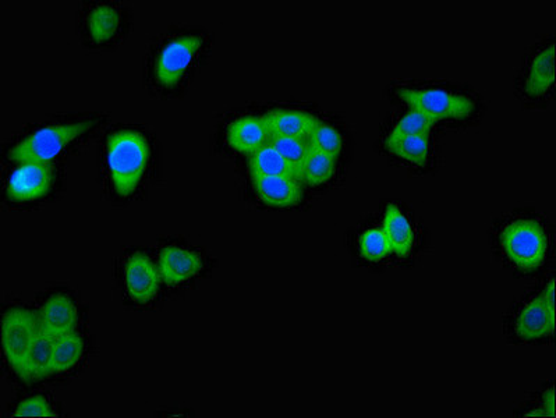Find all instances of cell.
Masks as SVG:
<instances>
[{"mask_svg": "<svg viewBox=\"0 0 556 418\" xmlns=\"http://www.w3.org/2000/svg\"><path fill=\"white\" fill-rule=\"evenodd\" d=\"M210 48V37L201 30H180L166 35L147 60V77L152 87L173 92L196 74Z\"/></svg>", "mask_w": 556, "mask_h": 418, "instance_id": "6da1fadb", "label": "cell"}, {"mask_svg": "<svg viewBox=\"0 0 556 418\" xmlns=\"http://www.w3.org/2000/svg\"><path fill=\"white\" fill-rule=\"evenodd\" d=\"M151 161V145L143 133L122 129L105 141V168L109 186L120 198L136 193Z\"/></svg>", "mask_w": 556, "mask_h": 418, "instance_id": "7a4b0ae2", "label": "cell"}, {"mask_svg": "<svg viewBox=\"0 0 556 418\" xmlns=\"http://www.w3.org/2000/svg\"><path fill=\"white\" fill-rule=\"evenodd\" d=\"M97 120L63 123L41 127L10 148L7 158L14 164H51L76 138L83 136L95 126Z\"/></svg>", "mask_w": 556, "mask_h": 418, "instance_id": "3957f363", "label": "cell"}, {"mask_svg": "<svg viewBox=\"0 0 556 418\" xmlns=\"http://www.w3.org/2000/svg\"><path fill=\"white\" fill-rule=\"evenodd\" d=\"M502 249L517 268L530 271L543 264L548 253V237L533 219H517L501 233Z\"/></svg>", "mask_w": 556, "mask_h": 418, "instance_id": "277c9868", "label": "cell"}, {"mask_svg": "<svg viewBox=\"0 0 556 418\" xmlns=\"http://www.w3.org/2000/svg\"><path fill=\"white\" fill-rule=\"evenodd\" d=\"M129 17L119 3H88L80 14V34L91 48H109L122 41Z\"/></svg>", "mask_w": 556, "mask_h": 418, "instance_id": "5b68a950", "label": "cell"}, {"mask_svg": "<svg viewBox=\"0 0 556 418\" xmlns=\"http://www.w3.org/2000/svg\"><path fill=\"white\" fill-rule=\"evenodd\" d=\"M40 331V318L26 308H10L3 317V354L17 374L23 368L28 352Z\"/></svg>", "mask_w": 556, "mask_h": 418, "instance_id": "8992f818", "label": "cell"}, {"mask_svg": "<svg viewBox=\"0 0 556 418\" xmlns=\"http://www.w3.org/2000/svg\"><path fill=\"white\" fill-rule=\"evenodd\" d=\"M399 98L412 111L423 113L434 123L445 119H465L474 109V104L469 98L437 88L400 90Z\"/></svg>", "mask_w": 556, "mask_h": 418, "instance_id": "52a82bcc", "label": "cell"}, {"mask_svg": "<svg viewBox=\"0 0 556 418\" xmlns=\"http://www.w3.org/2000/svg\"><path fill=\"white\" fill-rule=\"evenodd\" d=\"M52 164H20L6 180V197L12 203L26 204L48 196L55 184Z\"/></svg>", "mask_w": 556, "mask_h": 418, "instance_id": "ba28073f", "label": "cell"}, {"mask_svg": "<svg viewBox=\"0 0 556 418\" xmlns=\"http://www.w3.org/2000/svg\"><path fill=\"white\" fill-rule=\"evenodd\" d=\"M161 281V275L150 255L143 251H134L127 255L123 265V282L131 300L147 304L157 299Z\"/></svg>", "mask_w": 556, "mask_h": 418, "instance_id": "9c48e42d", "label": "cell"}, {"mask_svg": "<svg viewBox=\"0 0 556 418\" xmlns=\"http://www.w3.org/2000/svg\"><path fill=\"white\" fill-rule=\"evenodd\" d=\"M204 262L197 251L168 246L159 254L158 271L162 281L172 288L186 285L203 271Z\"/></svg>", "mask_w": 556, "mask_h": 418, "instance_id": "30bf717a", "label": "cell"}, {"mask_svg": "<svg viewBox=\"0 0 556 418\" xmlns=\"http://www.w3.org/2000/svg\"><path fill=\"white\" fill-rule=\"evenodd\" d=\"M77 321L79 313L76 304L66 294H53L42 306L40 329L48 338L56 340L74 332Z\"/></svg>", "mask_w": 556, "mask_h": 418, "instance_id": "8fae6325", "label": "cell"}, {"mask_svg": "<svg viewBox=\"0 0 556 418\" xmlns=\"http://www.w3.org/2000/svg\"><path fill=\"white\" fill-rule=\"evenodd\" d=\"M254 193L262 203L275 208H290L299 204L303 198L299 180L290 177H254Z\"/></svg>", "mask_w": 556, "mask_h": 418, "instance_id": "7c38bea8", "label": "cell"}, {"mask_svg": "<svg viewBox=\"0 0 556 418\" xmlns=\"http://www.w3.org/2000/svg\"><path fill=\"white\" fill-rule=\"evenodd\" d=\"M555 329V308L548 306L541 297L529 301L516 320V334L534 340L551 335Z\"/></svg>", "mask_w": 556, "mask_h": 418, "instance_id": "4fadbf2b", "label": "cell"}, {"mask_svg": "<svg viewBox=\"0 0 556 418\" xmlns=\"http://www.w3.org/2000/svg\"><path fill=\"white\" fill-rule=\"evenodd\" d=\"M271 140L265 126L264 119L240 118L233 122L228 129V144L239 154L253 155L267 145Z\"/></svg>", "mask_w": 556, "mask_h": 418, "instance_id": "5bb4252c", "label": "cell"}, {"mask_svg": "<svg viewBox=\"0 0 556 418\" xmlns=\"http://www.w3.org/2000/svg\"><path fill=\"white\" fill-rule=\"evenodd\" d=\"M262 119L271 138L292 137L306 140L320 123L315 116L296 111H275Z\"/></svg>", "mask_w": 556, "mask_h": 418, "instance_id": "9a60e30c", "label": "cell"}, {"mask_svg": "<svg viewBox=\"0 0 556 418\" xmlns=\"http://www.w3.org/2000/svg\"><path fill=\"white\" fill-rule=\"evenodd\" d=\"M555 81V45L552 44L537 53L531 60L524 91L531 98H541L550 92Z\"/></svg>", "mask_w": 556, "mask_h": 418, "instance_id": "2e32d148", "label": "cell"}, {"mask_svg": "<svg viewBox=\"0 0 556 418\" xmlns=\"http://www.w3.org/2000/svg\"><path fill=\"white\" fill-rule=\"evenodd\" d=\"M53 349H55V339L48 338L40 331L33 346H31L30 352H28L23 368L17 375L24 381L33 382L55 374Z\"/></svg>", "mask_w": 556, "mask_h": 418, "instance_id": "e0dca14e", "label": "cell"}, {"mask_svg": "<svg viewBox=\"0 0 556 418\" xmlns=\"http://www.w3.org/2000/svg\"><path fill=\"white\" fill-rule=\"evenodd\" d=\"M384 230L389 250L398 257H407L414 246V232L409 219L396 205L386 208Z\"/></svg>", "mask_w": 556, "mask_h": 418, "instance_id": "ac0fdd59", "label": "cell"}, {"mask_svg": "<svg viewBox=\"0 0 556 418\" xmlns=\"http://www.w3.org/2000/svg\"><path fill=\"white\" fill-rule=\"evenodd\" d=\"M250 173L253 179L254 177L282 176L300 180L295 168L269 143L256 154L251 155Z\"/></svg>", "mask_w": 556, "mask_h": 418, "instance_id": "d6986e66", "label": "cell"}, {"mask_svg": "<svg viewBox=\"0 0 556 418\" xmlns=\"http://www.w3.org/2000/svg\"><path fill=\"white\" fill-rule=\"evenodd\" d=\"M84 353H86V343L77 332H70L56 339L55 349H53L55 374L72 373L74 368L79 367Z\"/></svg>", "mask_w": 556, "mask_h": 418, "instance_id": "ffe728a7", "label": "cell"}, {"mask_svg": "<svg viewBox=\"0 0 556 418\" xmlns=\"http://www.w3.org/2000/svg\"><path fill=\"white\" fill-rule=\"evenodd\" d=\"M335 172L336 158L310 148V154H308L303 169H301L300 180L310 184V186L318 187L332 180Z\"/></svg>", "mask_w": 556, "mask_h": 418, "instance_id": "44dd1931", "label": "cell"}, {"mask_svg": "<svg viewBox=\"0 0 556 418\" xmlns=\"http://www.w3.org/2000/svg\"><path fill=\"white\" fill-rule=\"evenodd\" d=\"M388 151L395 157L405 159L417 166L427 165L430 155V141L428 137L393 138L386 143Z\"/></svg>", "mask_w": 556, "mask_h": 418, "instance_id": "7402d4cb", "label": "cell"}, {"mask_svg": "<svg viewBox=\"0 0 556 418\" xmlns=\"http://www.w3.org/2000/svg\"><path fill=\"white\" fill-rule=\"evenodd\" d=\"M269 144L295 168L300 179L301 169H303L304 162L310 154V145L306 144V141L300 140V138L292 137H272Z\"/></svg>", "mask_w": 556, "mask_h": 418, "instance_id": "603a6c76", "label": "cell"}, {"mask_svg": "<svg viewBox=\"0 0 556 418\" xmlns=\"http://www.w3.org/2000/svg\"><path fill=\"white\" fill-rule=\"evenodd\" d=\"M311 150L324 152L331 157H339L343 148V140L339 131L332 126L318 123L311 136L308 137Z\"/></svg>", "mask_w": 556, "mask_h": 418, "instance_id": "cb8c5ba5", "label": "cell"}, {"mask_svg": "<svg viewBox=\"0 0 556 418\" xmlns=\"http://www.w3.org/2000/svg\"><path fill=\"white\" fill-rule=\"evenodd\" d=\"M432 125H434V122L428 119L427 116H424L423 113L416 111L409 112L396 123L388 140L403 137H428Z\"/></svg>", "mask_w": 556, "mask_h": 418, "instance_id": "d4e9b609", "label": "cell"}, {"mask_svg": "<svg viewBox=\"0 0 556 418\" xmlns=\"http://www.w3.org/2000/svg\"><path fill=\"white\" fill-rule=\"evenodd\" d=\"M360 253L366 260L371 262L384 260L386 255L391 253L384 230H367L360 239Z\"/></svg>", "mask_w": 556, "mask_h": 418, "instance_id": "484cf974", "label": "cell"}, {"mask_svg": "<svg viewBox=\"0 0 556 418\" xmlns=\"http://www.w3.org/2000/svg\"><path fill=\"white\" fill-rule=\"evenodd\" d=\"M14 417H56L55 409L45 396L35 395L24 399L14 410Z\"/></svg>", "mask_w": 556, "mask_h": 418, "instance_id": "4316f807", "label": "cell"}, {"mask_svg": "<svg viewBox=\"0 0 556 418\" xmlns=\"http://www.w3.org/2000/svg\"><path fill=\"white\" fill-rule=\"evenodd\" d=\"M544 412L548 414V417H555V400H554V389L544 393Z\"/></svg>", "mask_w": 556, "mask_h": 418, "instance_id": "83f0119b", "label": "cell"}, {"mask_svg": "<svg viewBox=\"0 0 556 418\" xmlns=\"http://www.w3.org/2000/svg\"><path fill=\"white\" fill-rule=\"evenodd\" d=\"M541 299L548 304V306L555 308V281L552 279L550 283H548L547 288H545L543 294H541Z\"/></svg>", "mask_w": 556, "mask_h": 418, "instance_id": "f1b7e54d", "label": "cell"}]
</instances>
